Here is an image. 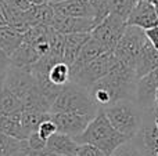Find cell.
Instances as JSON below:
<instances>
[{
	"label": "cell",
	"mask_w": 158,
	"mask_h": 156,
	"mask_svg": "<svg viewBox=\"0 0 158 156\" xmlns=\"http://www.w3.org/2000/svg\"><path fill=\"white\" fill-rule=\"evenodd\" d=\"M136 83L137 76L135 69L118 62L110 73L101 77L87 90L96 107L98 109H104L122 99L135 101Z\"/></svg>",
	"instance_id": "obj_1"
},
{
	"label": "cell",
	"mask_w": 158,
	"mask_h": 156,
	"mask_svg": "<svg viewBox=\"0 0 158 156\" xmlns=\"http://www.w3.org/2000/svg\"><path fill=\"white\" fill-rule=\"evenodd\" d=\"M74 140L77 141L79 145L87 144V145H92L94 148H97L106 156H111L112 152L118 146L128 142L129 138L122 135L121 133H118L111 126V123L106 118L103 111L98 109L97 115L87 124L85 131L82 134H79L78 137H75Z\"/></svg>",
	"instance_id": "obj_2"
},
{
	"label": "cell",
	"mask_w": 158,
	"mask_h": 156,
	"mask_svg": "<svg viewBox=\"0 0 158 156\" xmlns=\"http://www.w3.org/2000/svg\"><path fill=\"white\" fill-rule=\"evenodd\" d=\"M77 113V115L94 118L98 108L93 102L89 90L74 82L65 84L52 104L50 113Z\"/></svg>",
	"instance_id": "obj_3"
},
{
	"label": "cell",
	"mask_w": 158,
	"mask_h": 156,
	"mask_svg": "<svg viewBox=\"0 0 158 156\" xmlns=\"http://www.w3.org/2000/svg\"><path fill=\"white\" fill-rule=\"evenodd\" d=\"M101 111L111 126L129 140L136 137L144 122V112L133 99H122Z\"/></svg>",
	"instance_id": "obj_4"
},
{
	"label": "cell",
	"mask_w": 158,
	"mask_h": 156,
	"mask_svg": "<svg viewBox=\"0 0 158 156\" xmlns=\"http://www.w3.org/2000/svg\"><path fill=\"white\" fill-rule=\"evenodd\" d=\"M146 41H147V37L143 29L136 26H126L122 37L112 50V53L118 62L135 69L136 58Z\"/></svg>",
	"instance_id": "obj_5"
},
{
	"label": "cell",
	"mask_w": 158,
	"mask_h": 156,
	"mask_svg": "<svg viewBox=\"0 0 158 156\" xmlns=\"http://www.w3.org/2000/svg\"><path fill=\"white\" fill-rule=\"evenodd\" d=\"M117 64L118 60L115 58L114 53L107 51L96 60H93L92 62H89L86 66L79 69L78 72H75L74 75H71V82L77 83L85 88H90L96 82H98L101 77L110 73Z\"/></svg>",
	"instance_id": "obj_6"
},
{
	"label": "cell",
	"mask_w": 158,
	"mask_h": 156,
	"mask_svg": "<svg viewBox=\"0 0 158 156\" xmlns=\"http://www.w3.org/2000/svg\"><path fill=\"white\" fill-rule=\"evenodd\" d=\"M126 29V22L118 17L108 14L100 24H97L90 32L94 40H97L107 51H112L121 40Z\"/></svg>",
	"instance_id": "obj_7"
},
{
	"label": "cell",
	"mask_w": 158,
	"mask_h": 156,
	"mask_svg": "<svg viewBox=\"0 0 158 156\" xmlns=\"http://www.w3.org/2000/svg\"><path fill=\"white\" fill-rule=\"evenodd\" d=\"M158 115V108L154 111H148L144 113V122L136 134L132 138L133 142L139 146L143 156H157L158 155V129L156 127L154 119Z\"/></svg>",
	"instance_id": "obj_8"
},
{
	"label": "cell",
	"mask_w": 158,
	"mask_h": 156,
	"mask_svg": "<svg viewBox=\"0 0 158 156\" xmlns=\"http://www.w3.org/2000/svg\"><path fill=\"white\" fill-rule=\"evenodd\" d=\"M158 88V69L147 73L146 76L137 79L136 83V97L135 102L140 107L143 112L157 109L156 91Z\"/></svg>",
	"instance_id": "obj_9"
},
{
	"label": "cell",
	"mask_w": 158,
	"mask_h": 156,
	"mask_svg": "<svg viewBox=\"0 0 158 156\" xmlns=\"http://www.w3.org/2000/svg\"><path fill=\"white\" fill-rule=\"evenodd\" d=\"M50 119L57 127V133L69 135L75 138L85 131L87 124L92 122V118L77 113H50Z\"/></svg>",
	"instance_id": "obj_10"
},
{
	"label": "cell",
	"mask_w": 158,
	"mask_h": 156,
	"mask_svg": "<svg viewBox=\"0 0 158 156\" xmlns=\"http://www.w3.org/2000/svg\"><path fill=\"white\" fill-rule=\"evenodd\" d=\"M158 25V15L153 3L137 2L132 13L126 19V26H136L143 30H148Z\"/></svg>",
	"instance_id": "obj_11"
},
{
	"label": "cell",
	"mask_w": 158,
	"mask_h": 156,
	"mask_svg": "<svg viewBox=\"0 0 158 156\" xmlns=\"http://www.w3.org/2000/svg\"><path fill=\"white\" fill-rule=\"evenodd\" d=\"M50 26L61 35H74V33H90L96 24L93 18H74L56 14Z\"/></svg>",
	"instance_id": "obj_12"
},
{
	"label": "cell",
	"mask_w": 158,
	"mask_h": 156,
	"mask_svg": "<svg viewBox=\"0 0 158 156\" xmlns=\"http://www.w3.org/2000/svg\"><path fill=\"white\" fill-rule=\"evenodd\" d=\"M57 15L74 18H93L94 11L87 0H67L60 3H49Z\"/></svg>",
	"instance_id": "obj_13"
},
{
	"label": "cell",
	"mask_w": 158,
	"mask_h": 156,
	"mask_svg": "<svg viewBox=\"0 0 158 156\" xmlns=\"http://www.w3.org/2000/svg\"><path fill=\"white\" fill-rule=\"evenodd\" d=\"M158 69V51L151 46L150 41H146L140 50L135 64V73L137 79L146 76L147 73Z\"/></svg>",
	"instance_id": "obj_14"
},
{
	"label": "cell",
	"mask_w": 158,
	"mask_h": 156,
	"mask_svg": "<svg viewBox=\"0 0 158 156\" xmlns=\"http://www.w3.org/2000/svg\"><path fill=\"white\" fill-rule=\"evenodd\" d=\"M39 54L32 46L27 43H22L13 54L8 57V65L13 68L21 69V71L29 72V69L38 62Z\"/></svg>",
	"instance_id": "obj_15"
},
{
	"label": "cell",
	"mask_w": 158,
	"mask_h": 156,
	"mask_svg": "<svg viewBox=\"0 0 158 156\" xmlns=\"http://www.w3.org/2000/svg\"><path fill=\"white\" fill-rule=\"evenodd\" d=\"M46 149L58 156H77L79 144L69 135L56 133L46 141Z\"/></svg>",
	"instance_id": "obj_16"
},
{
	"label": "cell",
	"mask_w": 158,
	"mask_h": 156,
	"mask_svg": "<svg viewBox=\"0 0 158 156\" xmlns=\"http://www.w3.org/2000/svg\"><path fill=\"white\" fill-rule=\"evenodd\" d=\"M104 53H107V50L104 49L97 40H94V39L90 36V39L85 43V46L82 47V50L79 51L75 62L69 66V68H71V75H74L75 72H78L79 69L86 66L89 62H92L93 60H96V58L100 57Z\"/></svg>",
	"instance_id": "obj_17"
},
{
	"label": "cell",
	"mask_w": 158,
	"mask_h": 156,
	"mask_svg": "<svg viewBox=\"0 0 158 156\" xmlns=\"http://www.w3.org/2000/svg\"><path fill=\"white\" fill-rule=\"evenodd\" d=\"M64 36H65V41H64L63 61L67 65L71 66L75 62L82 47L90 39V33H74V35H64Z\"/></svg>",
	"instance_id": "obj_18"
},
{
	"label": "cell",
	"mask_w": 158,
	"mask_h": 156,
	"mask_svg": "<svg viewBox=\"0 0 158 156\" xmlns=\"http://www.w3.org/2000/svg\"><path fill=\"white\" fill-rule=\"evenodd\" d=\"M56 17V13L49 3L39 6H32L29 10L25 11V19L31 28L36 25H47L50 26Z\"/></svg>",
	"instance_id": "obj_19"
},
{
	"label": "cell",
	"mask_w": 158,
	"mask_h": 156,
	"mask_svg": "<svg viewBox=\"0 0 158 156\" xmlns=\"http://www.w3.org/2000/svg\"><path fill=\"white\" fill-rule=\"evenodd\" d=\"M24 43V35L17 32L14 28L4 25L0 26V49L10 57Z\"/></svg>",
	"instance_id": "obj_20"
},
{
	"label": "cell",
	"mask_w": 158,
	"mask_h": 156,
	"mask_svg": "<svg viewBox=\"0 0 158 156\" xmlns=\"http://www.w3.org/2000/svg\"><path fill=\"white\" fill-rule=\"evenodd\" d=\"M49 118H50V113L39 112V111H32V109H24L19 113V122H21V126L28 137L32 133H35L38 130V127L40 126V123H43Z\"/></svg>",
	"instance_id": "obj_21"
},
{
	"label": "cell",
	"mask_w": 158,
	"mask_h": 156,
	"mask_svg": "<svg viewBox=\"0 0 158 156\" xmlns=\"http://www.w3.org/2000/svg\"><path fill=\"white\" fill-rule=\"evenodd\" d=\"M24 111L22 102L15 94L10 90L3 88L0 93V115L2 116H17Z\"/></svg>",
	"instance_id": "obj_22"
},
{
	"label": "cell",
	"mask_w": 158,
	"mask_h": 156,
	"mask_svg": "<svg viewBox=\"0 0 158 156\" xmlns=\"http://www.w3.org/2000/svg\"><path fill=\"white\" fill-rule=\"evenodd\" d=\"M0 133L14 137L17 140L27 141L28 135L25 134L24 129L19 122V115L17 116H2L0 115Z\"/></svg>",
	"instance_id": "obj_23"
},
{
	"label": "cell",
	"mask_w": 158,
	"mask_h": 156,
	"mask_svg": "<svg viewBox=\"0 0 158 156\" xmlns=\"http://www.w3.org/2000/svg\"><path fill=\"white\" fill-rule=\"evenodd\" d=\"M47 79L56 87L63 88L65 84H68L71 82V68L69 65H67L64 61L56 62L52 68L49 69L47 73Z\"/></svg>",
	"instance_id": "obj_24"
},
{
	"label": "cell",
	"mask_w": 158,
	"mask_h": 156,
	"mask_svg": "<svg viewBox=\"0 0 158 156\" xmlns=\"http://www.w3.org/2000/svg\"><path fill=\"white\" fill-rule=\"evenodd\" d=\"M139 0H107L108 4V13L126 22L129 14L135 8Z\"/></svg>",
	"instance_id": "obj_25"
},
{
	"label": "cell",
	"mask_w": 158,
	"mask_h": 156,
	"mask_svg": "<svg viewBox=\"0 0 158 156\" xmlns=\"http://www.w3.org/2000/svg\"><path fill=\"white\" fill-rule=\"evenodd\" d=\"M27 146V141L17 140L7 134L0 133V156H11Z\"/></svg>",
	"instance_id": "obj_26"
},
{
	"label": "cell",
	"mask_w": 158,
	"mask_h": 156,
	"mask_svg": "<svg viewBox=\"0 0 158 156\" xmlns=\"http://www.w3.org/2000/svg\"><path fill=\"white\" fill-rule=\"evenodd\" d=\"M94 11V24H100L107 15H108V4L107 0H87Z\"/></svg>",
	"instance_id": "obj_27"
},
{
	"label": "cell",
	"mask_w": 158,
	"mask_h": 156,
	"mask_svg": "<svg viewBox=\"0 0 158 156\" xmlns=\"http://www.w3.org/2000/svg\"><path fill=\"white\" fill-rule=\"evenodd\" d=\"M111 156H143V154L139 149V146L133 142V140H129L128 142L118 146V148L112 152Z\"/></svg>",
	"instance_id": "obj_28"
},
{
	"label": "cell",
	"mask_w": 158,
	"mask_h": 156,
	"mask_svg": "<svg viewBox=\"0 0 158 156\" xmlns=\"http://www.w3.org/2000/svg\"><path fill=\"white\" fill-rule=\"evenodd\" d=\"M36 133L39 134V137L42 138V140L47 141L52 135H54L56 133H57V127H56V124L53 123L52 119H47V120H44L43 123H40V126L38 127V130H36Z\"/></svg>",
	"instance_id": "obj_29"
},
{
	"label": "cell",
	"mask_w": 158,
	"mask_h": 156,
	"mask_svg": "<svg viewBox=\"0 0 158 156\" xmlns=\"http://www.w3.org/2000/svg\"><path fill=\"white\" fill-rule=\"evenodd\" d=\"M27 146L32 151H42V149H46V141L42 140L39 137L38 133H32V134L28 137L27 140Z\"/></svg>",
	"instance_id": "obj_30"
},
{
	"label": "cell",
	"mask_w": 158,
	"mask_h": 156,
	"mask_svg": "<svg viewBox=\"0 0 158 156\" xmlns=\"http://www.w3.org/2000/svg\"><path fill=\"white\" fill-rule=\"evenodd\" d=\"M77 156H106V155L101 151H98L97 148H94V146L83 144V145H79Z\"/></svg>",
	"instance_id": "obj_31"
},
{
	"label": "cell",
	"mask_w": 158,
	"mask_h": 156,
	"mask_svg": "<svg viewBox=\"0 0 158 156\" xmlns=\"http://www.w3.org/2000/svg\"><path fill=\"white\" fill-rule=\"evenodd\" d=\"M2 2L6 3L7 6H10V7L17 8L19 11H27L32 7V4L28 0H2Z\"/></svg>",
	"instance_id": "obj_32"
},
{
	"label": "cell",
	"mask_w": 158,
	"mask_h": 156,
	"mask_svg": "<svg viewBox=\"0 0 158 156\" xmlns=\"http://www.w3.org/2000/svg\"><path fill=\"white\" fill-rule=\"evenodd\" d=\"M144 33H146L147 40L151 43V46L158 51V25L154 28H151V29H148V30H144Z\"/></svg>",
	"instance_id": "obj_33"
},
{
	"label": "cell",
	"mask_w": 158,
	"mask_h": 156,
	"mask_svg": "<svg viewBox=\"0 0 158 156\" xmlns=\"http://www.w3.org/2000/svg\"><path fill=\"white\" fill-rule=\"evenodd\" d=\"M7 71H8V65H0V93H2L3 88H4Z\"/></svg>",
	"instance_id": "obj_34"
},
{
	"label": "cell",
	"mask_w": 158,
	"mask_h": 156,
	"mask_svg": "<svg viewBox=\"0 0 158 156\" xmlns=\"http://www.w3.org/2000/svg\"><path fill=\"white\" fill-rule=\"evenodd\" d=\"M27 149H28V152H29L31 156H58V155H56V154H52V152H49L47 149H42V151H32V149H29L28 146H27Z\"/></svg>",
	"instance_id": "obj_35"
},
{
	"label": "cell",
	"mask_w": 158,
	"mask_h": 156,
	"mask_svg": "<svg viewBox=\"0 0 158 156\" xmlns=\"http://www.w3.org/2000/svg\"><path fill=\"white\" fill-rule=\"evenodd\" d=\"M0 65H8V55L0 49Z\"/></svg>",
	"instance_id": "obj_36"
},
{
	"label": "cell",
	"mask_w": 158,
	"mask_h": 156,
	"mask_svg": "<svg viewBox=\"0 0 158 156\" xmlns=\"http://www.w3.org/2000/svg\"><path fill=\"white\" fill-rule=\"evenodd\" d=\"M11 156H31V155H29V152H28L27 146H25L24 149H21L19 152H17V154H14V155H11Z\"/></svg>",
	"instance_id": "obj_37"
},
{
	"label": "cell",
	"mask_w": 158,
	"mask_h": 156,
	"mask_svg": "<svg viewBox=\"0 0 158 156\" xmlns=\"http://www.w3.org/2000/svg\"><path fill=\"white\" fill-rule=\"evenodd\" d=\"M32 6H39V4H44V3H49V0H28Z\"/></svg>",
	"instance_id": "obj_38"
},
{
	"label": "cell",
	"mask_w": 158,
	"mask_h": 156,
	"mask_svg": "<svg viewBox=\"0 0 158 156\" xmlns=\"http://www.w3.org/2000/svg\"><path fill=\"white\" fill-rule=\"evenodd\" d=\"M4 25H7V22H6V18L3 15V10L0 7V26H4Z\"/></svg>",
	"instance_id": "obj_39"
},
{
	"label": "cell",
	"mask_w": 158,
	"mask_h": 156,
	"mask_svg": "<svg viewBox=\"0 0 158 156\" xmlns=\"http://www.w3.org/2000/svg\"><path fill=\"white\" fill-rule=\"evenodd\" d=\"M60 2H67V0H49V3H60Z\"/></svg>",
	"instance_id": "obj_40"
},
{
	"label": "cell",
	"mask_w": 158,
	"mask_h": 156,
	"mask_svg": "<svg viewBox=\"0 0 158 156\" xmlns=\"http://www.w3.org/2000/svg\"><path fill=\"white\" fill-rule=\"evenodd\" d=\"M156 104H157V107H158V88H157V91H156Z\"/></svg>",
	"instance_id": "obj_41"
},
{
	"label": "cell",
	"mask_w": 158,
	"mask_h": 156,
	"mask_svg": "<svg viewBox=\"0 0 158 156\" xmlns=\"http://www.w3.org/2000/svg\"><path fill=\"white\" fill-rule=\"evenodd\" d=\"M154 123H156V127L158 129V115L156 116V119H154Z\"/></svg>",
	"instance_id": "obj_42"
},
{
	"label": "cell",
	"mask_w": 158,
	"mask_h": 156,
	"mask_svg": "<svg viewBox=\"0 0 158 156\" xmlns=\"http://www.w3.org/2000/svg\"><path fill=\"white\" fill-rule=\"evenodd\" d=\"M139 2H148V3H154V0H139Z\"/></svg>",
	"instance_id": "obj_43"
}]
</instances>
